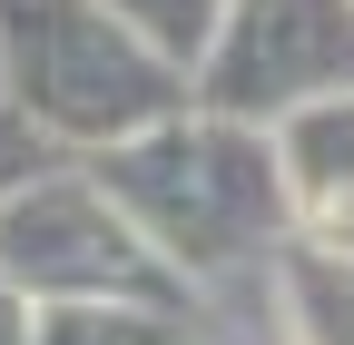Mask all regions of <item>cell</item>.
Returning a JSON list of instances; mask_svg holds the SVG:
<instances>
[{"label": "cell", "instance_id": "obj_1", "mask_svg": "<svg viewBox=\"0 0 354 345\" xmlns=\"http://www.w3.org/2000/svg\"><path fill=\"white\" fill-rule=\"evenodd\" d=\"M88 178L109 188V207L187 286L246 267V256H276L295 237L286 178H276V139H266V128H236V118H207V109L148 128L138 148L88 158Z\"/></svg>", "mask_w": 354, "mask_h": 345}, {"label": "cell", "instance_id": "obj_2", "mask_svg": "<svg viewBox=\"0 0 354 345\" xmlns=\"http://www.w3.org/2000/svg\"><path fill=\"white\" fill-rule=\"evenodd\" d=\"M0 89L10 109L79 158L138 148L197 109V79L158 60L109 0H0Z\"/></svg>", "mask_w": 354, "mask_h": 345}, {"label": "cell", "instance_id": "obj_3", "mask_svg": "<svg viewBox=\"0 0 354 345\" xmlns=\"http://www.w3.org/2000/svg\"><path fill=\"white\" fill-rule=\"evenodd\" d=\"M0 296L20 306H138V316H187V276L109 207L88 168L0 188Z\"/></svg>", "mask_w": 354, "mask_h": 345}, {"label": "cell", "instance_id": "obj_4", "mask_svg": "<svg viewBox=\"0 0 354 345\" xmlns=\"http://www.w3.org/2000/svg\"><path fill=\"white\" fill-rule=\"evenodd\" d=\"M354 89V0H236L197 60V109L236 128H286L295 109Z\"/></svg>", "mask_w": 354, "mask_h": 345}, {"label": "cell", "instance_id": "obj_5", "mask_svg": "<svg viewBox=\"0 0 354 345\" xmlns=\"http://www.w3.org/2000/svg\"><path fill=\"white\" fill-rule=\"evenodd\" d=\"M276 139V178H286V218L305 247H344L354 256V89L295 109Z\"/></svg>", "mask_w": 354, "mask_h": 345}, {"label": "cell", "instance_id": "obj_6", "mask_svg": "<svg viewBox=\"0 0 354 345\" xmlns=\"http://www.w3.org/2000/svg\"><path fill=\"white\" fill-rule=\"evenodd\" d=\"M276 316L286 345H354V256L344 247H276Z\"/></svg>", "mask_w": 354, "mask_h": 345}, {"label": "cell", "instance_id": "obj_7", "mask_svg": "<svg viewBox=\"0 0 354 345\" xmlns=\"http://www.w3.org/2000/svg\"><path fill=\"white\" fill-rule=\"evenodd\" d=\"M109 10L138 30L158 60H177V69L197 79V60L216 50V30H227V10H236V0H109Z\"/></svg>", "mask_w": 354, "mask_h": 345}, {"label": "cell", "instance_id": "obj_8", "mask_svg": "<svg viewBox=\"0 0 354 345\" xmlns=\"http://www.w3.org/2000/svg\"><path fill=\"white\" fill-rule=\"evenodd\" d=\"M39 345H177L167 316H138V306H30Z\"/></svg>", "mask_w": 354, "mask_h": 345}, {"label": "cell", "instance_id": "obj_9", "mask_svg": "<svg viewBox=\"0 0 354 345\" xmlns=\"http://www.w3.org/2000/svg\"><path fill=\"white\" fill-rule=\"evenodd\" d=\"M0 345H39V326H30L20 296H0Z\"/></svg>", "mask_w": 354, "mask_h": 345}]
</instances>
